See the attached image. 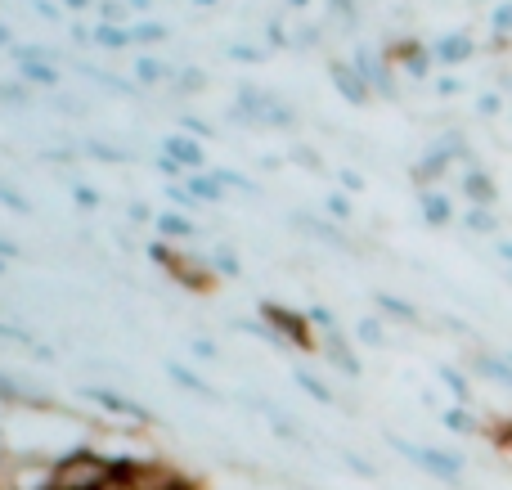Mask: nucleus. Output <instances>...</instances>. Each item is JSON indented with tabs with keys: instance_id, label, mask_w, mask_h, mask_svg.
<instances>
[{
	"instance_id": "f257e3e1",
	"label": "nucleus",
	"mask_w": 512,
	"mask_h": 490,
	"mask_svg": "<svg viewBox=\"0 0 512 490\" xmlns=\"http://www.w3.org/2000/svg\"><path fill=\"white\" fill-rule=\"evenodd\" d=\"M117 477V459L99 450H72L54 459V490H108Z\"/></svg>"
},
{
	"instance_id": "f03ea898",
	"label": "nucleus",
	"mask_w": 512,
	"mask_h": 490,
	"mask_svg": "<svg viewBox=\"0 0 512 490\" xmlns=\"http://www.w3.org/2000/svg\"><path fill=\"white\" fill-rule=\"evenodd\" d=\"M261 320L274 329L279 347H292V351H319L315 324H310V315H306V311H292V306L265 302V306H261Z\"/></svg>"
},
{
	"instance_id": "7ed1b4c3",
	"label": "nucleus",
	"mask_w": 512,
	"mask_h": 490,
	"mask_svg": "<svg viewBox=\"0 0 512 490\" xmlns=\"http://www.w3.org/2000/svg\"><path fill=\"white\" fill-rule=\"evenodd\" d=\"M391 450H396V455H405L409 464L414 468H423V473H432V477H441L445 486H459L463 482V455H450V450H436V446H414V441H405V437H396V432H391Z\"/></svg>"
},
{
	"instance_id": "20e7f679",
	"label": "nucleus",
	"mask_w": 512,
	"mask_h": 490,
	"mask_svg": "<svg viewBox=\"0 0 512 490\" xmlns=\"http://www.w3.org/2000/svg\"><path fill=\"white\" fill-rule=\"evenodd\" d=\"M149 252H153V261H158V266H167V270H171V279H180V284L189 288V293H212L216 270L207 266V261L185 257V252H176L171 243H153Z\"/></svg>"
},
{
	"instance_id": "39448f33",
	"label": "nucleus",
	"mask_w": 512,
	"mask_h": 490,
	"mask_svg": "<svg viewBox=\"0 0 512 490\" xmlns=\"http://www.w3.org/2000/svg\"><path fill=\"white\" fill-rule=\"evenodd\" d=\"M351 63L360 68V77L373 86V95H387V99L400 95V90H396V77H391L396 68L387 63V54H373V50H364V45H360V50L351 54Z\"/></svg>"
},
{
	"instance_id": "423d86ee",
	"label": "nucleus",
	"mask_w": 512,
	"mask_h": 490,
	"mask_svg": "<svg viewBox=\"0 0 512 490\" xmlns=\"http://www.w3.org/2000/svg\"><path fill=\"white\" fill-rule=\"evenodd\" d=\"M387 63L391 68H400V72H409V77H427L432 72V50H427L423 41H396V45H387Z\"/></svg>"
},
{
	"instance_id": "0eeeda50",
	"label": "nucleus",
	"mask_w": 512,
	"mask_h": 490,
	"mask_svg": "<svg viewBox=\"0 0 512 490\" xmlns=\"http://www.w3.org/2000/svg\"><path fill=\"white\" fill-rule=\"evenodd\" d=\"M328 77H333V86L342 90V99H351L355 108H364L373 99V86L360 77V68L355 63H346V59H333L328 63Z\"/></svg>"
},
{
	"instance_id": "6e6552de",
	"label": "nucleus",
	"mask_w": 512,
	"mask_h": 490,
	"mask_svg": "<svg viewBox=\"0 0 512 490\" xmlns=\"http://www.w3.org/2000/svg\"><path fill=\"white\" fill-rule=\"evenodd\" d=\"M90 401L99 405V410H108V414H122V419H135V423H144V428H153V414L144 410L140 401H126L122 392H113V387H90Z\"/></svg>"
},
{
	"instance_id": "1a4fd4ad",
	"label": "nucleus",
	"mask_w": 512,
	"mask_h": 490,
	"mask_svg": "<svg viewBox=\"0 0 512 490\" xmlns=\"http://www.w3.org/2000/svg\"><path fill=\"white\" fill-rule=\"evenodd\" d=\"M162 158H171V162H180V167L194 176V171H203V162H207V149L194 140V135H167L162 140Z\"/></svg>"
},
{
	"instance_id": "9d476101",
	"label": "nucleus",
	"mask_w": 512,
	"mask_h": 490,
	"mask_svg": "<svg viewBox=\"0 0 512 490\" xmlns=\"http://www.w3.org/2000/svg\"><path fill=\"white\" fill-rule=\"evenodd\" d=\"M459 189H463V198H468V207H495L499 203L495 176H490V171H481V167H468V176L459 180Z\"/></svg>"
},
{
	"instance_id": "9b49d317",
	"label": "nucleus",
	"mask_w": 512,
	"mask_h": 490,
	"mask_svg": "<svg viewBox=\"0 0 512 490\" xmlns=\"http://www.w3.org/2000/svg\"><path fill=\"white\" fill-rule=\"evenodd\" d=\"M319 351H324V356L333 360V369H342V374L360 378V360H355V347L346 342V333H342V329L319 333Z\"/></svg>"
},
{
	"instance_id": "f8f14e48",
	"label": "nucleus",
	"mask_w": 512,
	"mask_h": 490,
	"mask_svg": "<svg viewBox=\"0 0 512 490\" xmlns=\"http://www.w3.org/2000/svg\"><path fill=\"white\" fill-rule=\"evenodd\" d=\"M468 369L477 378H486V383L504 387V392H512V360L508 356H490V351H477V356L468 360Z\"/></svg>"
},
{
	"instance_id": "ddd939ff",
	"label": "nucleus",
	"mask_w": 512,
	"mask_h": 490,
	"mask_svg": "<svg viewBox=\"0 0 512 490\" xmlns=\"http://www.w3.org/2000/svg\"><path fill=\"white\" fill-rule=\"evenodd\" d=\"M472 54H477V41H472L468 32L441 36V41L432 45V59H436V63H445V68H459V63H468Z\"/></svg>"
},
{
	"instance_id": "4468645a",
	"label": "nucleus",
	"mask_w": 512,
	"mask_h": 490,
	"mask_svg": "<svg viewBox=\"0 0 512 490\" xmlns=\"http://www.w3.org/2000/svg\"><path fill=\"white\" fill-rule=\"evenodd\" d=\"M441 423L450 432H459V437H486V419H477L468 405H454V410H445Z\"/></svg>"
},
{
	"instance_id": "2eb2a0df",
	"label": "nucleus",
	"mask_w": 512,
	"mask_h": 490,
	"mask_svg": "<svg viewBox=\"0 0 512 490\" xmlns=\"http://www.w3.org/2000/svg\"><path fill=\"white\" fill-rule=\"evenodd\" d=\"M418 207H423L427 225H450L454 221V203L445 194H436V189H418Z\"/></svg>"
},
{
	"instance_id": "dca6fc26",
	"label": "nucleus",
	"mask_w": 512,
	"mask_h": 490,
	"mask_svg": "<svg viewBox=\"0 0 512 490\" xmlns=\"http://www.w3.org/2000/svg\"><path fill=\"white\" fill-rule=\"evenodd\" d=\"M185 189L198 198V203H221L225 198V185L216 180V171H194V176L185 180Z\"/></svg>"
},
{
	"instance_id": "f3484780",
	"label": "nucleus",
	"mask_w": 512,
	"mask_h": 490,
	"mask_svg": "<svg viewBox=\"0 0 512 490\" xmlns=\"http://www.w3.org/2000/svg\"><path fill=\"white\" fill-rule=\"evenodd\" d=\"M18 77H23L27 86H59V68H54L50 59H23L18 63Z\"/></svg>"
},
{
	"instance_id": "a211bd4d",
	"label": "nucleus",
	"mask_w": 512,
	"mask_h": 490,
	"mask_svg": "<svg viewBox=\"0 0 512 490\" xmlns=\"http://www.w3.org/2000/svg\"><path fill=\"white\" fill-rule=\"evenodd\" d=\"M158 234H162V243H176V239H189L194 234V221H189L185 212H162L158 216Z\"/></svg>"
},
{
	"instance_id": "6ab92c4d",
	"label": "nucleus",
	"mask_w": 512,
	"mask_h": 490,
	"mask_svg": "<svg viewBox=\"0 0 512 490\" xmlns=\"http://www.w3.org/2000/svg\"><path fill=\"white\" fill-rule=\"evenodd\" d=\"M436 378H441V383L450 387L454 401H459V405H472V383H468V374H459L454 365H441V369H436Z\"/></svg>"
},
{
	"instance_id": "aec40b11",
	"label": "nucleus",
	"mask_w": 512,
	"mask_h": 490,
	"mask_svg": "<svg viewBox=\"0 0 512 490\" xmlns=\"http://www.w3.org/2000/svg\"><path fill=\"white\" fill-rule=\"evenodd\" d=\"M95 41L104 45V50H126V45H135V36H131V27L99 23V27H95Z\"/></svg>"
},
{
	"instance_id": "412c9836",
	"label": "nucleus",
	"mask_w": 512,
	"mask_h": 490,
	"mask_svg": "<svg viewBox=\"0 0 512 490\" xmlns=\"http://www.w3.org/2000/svg\"><path fill=\"white\" fill-rule=\"evenodd\" d=\"M463 225H468L472 234H499L495 207H468V212H463Z\"/></svg>"
},
{
	"instance_id": "4be33fe9",
	"label": "nucleus",
	"mask_w": 512,
	"mask_h": 490,
	"mask_svg": "<svg viewBox=\"0 0 512 490\" xmlns=\"http://www.w3.org/2000/svg\"><path fill=\"white\" fill-rule=\"evenodd\" d=\"M378 302V311H387V315H396V320H405V324H418L423 315H418V306H409L405 297H391V293H378L373 297Z\"/></svg>"
},
{
	"instance_id": "5701e85b",
	"label": "nucleus",
	"mask_w": 512,
	"mask_h": 490,
	"mask_svg": "<svg viewBox=\"0 0 512 490\" xmlns=\"http://www.w3.org/2000/svg\"><path fill=\"white\" fill-rule=\"evenodd\" d=\"M167 77H176L167 63H158V59H135V81H144V86H158V81H167Z\"/></svg>"
},
{
	"instance_id": "b1692460",
	"label": "nucleus",
	"mask_w": 512,
	"mask_h": 490,
	"mask_svg": "<svg viewBox=\"0 0 512 490\" xmlns=\"http://www.w3.org/2000/svg\"><path fill=\"white\" fill-rule=\"evenodd\" d=\"M167 374H171V378H176V383H180V387H189V392H198V396H216V392H212V387H207V383H203V378H198V374H189V369H185V365H176V360H167Z\"/></svg>"
},
{
	"instance_id": "393cba45",
	"label": "nucleus",
	"mask_w": 512,
	"mask_h": 490,
	"mask_svg": "<svg viewBox=\"0 0 512 490\" xmlns=\"http://www.w3.org/2000/svg\"><path fill=\"white\" fill-rule=\"evenodd\" d=\"M297 387H301V392H310V396H315L319 405H333V392H328V387L319 383V378L310 374V369H297Z\"/></svg>"
},
{
	"instance_id": "a878e982",
	"label": "nucleus",
	"mask_w": 512,
	"mask_h": 490,
	"mask_svg": "<svg viewBox=\"0 0 512 490\" xmlns=\"http://www.w3.org/2000/svg\"><path fill=\"white\" fill-rule=\"evenodd\" d=\"M355 338L369 342V347H387V329H382V320H360L355 324Z\"/></svg>"
},
{
	"instance_id": "bb28decb",
	"label": "nucleus",
	"mask_w": 512,
	"mask_h": 490,
	"mask_svg": "<svg viewBox=\"0 0 512 490\" xmlns=\"http://www.w3.org/2000/svg\"><path fill=\"white\" fill-rule=\"evenodd\" d=\"M131 36H135V45H158V41H167L171 32H167L162 23H135Z\"/></svg>"
},
{
	"instance_id": "cd10ccee",
	"label": "nucleus",
	"mask_w": 512,
	"mask_h": 490,
	"mask_svg": "<svg viewBox=\"0 0 512 490\" xmlns=\"http://www.w3.org/2000/svg\"><path fill=\"white\" fill-rule=\"evenodd\" d=\"M486 437L499 450H512V419H486Z\"/></svg>"
},
{
	"instance_id": "c85d7f7f",
	"label": "nucleus",
	"mask_w": 512,
	"mask_h": 490,
	"mask_svg": "<svg viewBox=\"0 0 512 490\" xmlns=\"http://www.w3.org/2000/svg\"><path fill=\"white\" fill-rule=\"evenodd\" d=\"M490 27H495L499 41H508V36H512V0H504V5H495V14H490Z\"/></svg>"
},
{
	"instance_id": "c756f323",
	"label": "nucleus",
	"mask_w": 512,
	"mask_h": 490,
	"mask_svg": "<svg viewBox=\"0 0 512 490\" xmlns=\"http://www.w3.org/2000/svg\"><path fill=\"white\" fill-rule=\"evenodd\" d=\"M212 270H216V275H239V257H234V252L230 248H216L212 252Z\"/></svg>"
},
{
	"instance_id": "7c9ffc66",
	"label": "nucleus",
	"mask_w": 512,
	"mask_h": 490,
	"mask_svg": "<svg viewBox=\"0 0 512 490\" xmlns=\"http://www.w3.org/2000/svg\"><path fill=\"white\" fill-rule=\"evenodd\" d=\"M306 315H310V324H315L319 333H333V329H342V324H337V315L328 311V306H310Z\"/></svg>"
},
{
	"instance_id": "2f4dec72",
	"label": "nucleus",
	"mask_w": 512,
	"mask_h": 490,
	"mask_svg": "<svg viewBox=\"0 0 512 490\" xmlns=\"http://www.w3.org/2000/svg\"><path fill=\"white\" fill-rule=\"evenodd\" d=\"M328 212H333L337 221H351L355 207H351V198H346V194H328Z\"/></svg>"
},
{
	"instance_id": "473e14b6",
	"label": "nucleus",
	"mask_w": 512,
	"mask_h": 490,
	"mask_svg": "<svg viewBox=\"0 0 512 490\" xmlns=\"http://www.w3.org/2000/svg\"><path fill=\"white\" fill-rule=\"evenodd\" d=\"M171 86H176V90H185V95H189V90H198V86H203V72H198V68H185V77H171Z\"/></svg>"
},
{
	"instance_id": "72a5a7b5",
	"label": "nucleus",
	"mask_w": 512,
	"mask_h": 490,
	"mask_svg": "<svg viewBox=\"0 0 512 490\" xmlns=\"http://www.w3.org/2000/svg\"><path fill=\"white\" fill-rule=\"evenodd\" d=\"M477 113L481 117H499V113H504V99H499V95H481L477 99Z\"/></svg>"
},
{
	"instance_id": "f704fd0d",
	"label": "nucleus",
	"mask_w": 512,
	"mask_h": 490,
	"mask_svg": "<svg viewBox=\"0 0 512 490\" xmlns=\"http://www.w3.org/2000/svg\"><path fill=\"white\" fill-rule=\"evenodd\" d=\"M72 198H77V207H86V212L90 207H99V194L95 189H86V185H72Z\"/></svg>"
},
{
	"instance_id": "c9c22d12",
	"label": "nucleus",
	"mask_w": 512,
	"mask_h": 490,
	"mask_svg": "<svg viewBox=\"0 0 512 490\" xmlns=\"http://www.w3.org/2000/svg\"><path fill=\"white\" fill-rule=\"evenodd\" d=\"M0 203H5V207H14V212H27V198H18L14 189L5 185V180H0Z\"/></svg>"
},
{
	"instance_id": "e433bc0d",
	"label": "nucleus",
	"mask_w": 512,
	"mask_h": 490,
	"mask_svg": "<svg viewBox=\"0 0 512 490\" xmlns=\"http://www.w3.org/2000/svg\"><path fill=\"white\" fill-rule=\"evenodd\" d=\"M167 198H171V203H180V207H194V203H198V198L189 194L185 185H167Z\"/></svg>"
},
{
	"instance_id": "4c0bfd02",
	"label": "nucleus",
	"mask_w": 512,
	"mask_h": 490,
	"mask_svg": "<svg viewBox=\"0 0 512 490\" xmlns=\"http://www.w3.org/2000/svg\"><path fill=\"white\" fill-rule=\"evenodd\" d=\"M346 464H351V468H355V473H360V477H369V482H373V477H378V468H373L369 459H360V455H346Z\"/></svg>"
},
{
	"instance_id": "58836bf2",
	"label": "nucleus",
	"mask_w": 512,
	"mask_h": 490,
	"mask_svg": "<svg viewBox=\"0 0 512 490\" xmlns=\"http://www.w3.org/2000/svg\"><path fill=\"white\" fill-rule=\"evenodd\" d=\"M230 54H234V59H248V63L265 59V50H256V45H230Z\"/></svg>"
},
{
	"instance_id": "ea45409f",
	"label": "nucleus",
	"mask_w": 512,
	"mask_h": 490,
	"mask_svg": "<svg viewBox=\"0 0 512 490\" xmlns=\"http://www.w3.org/2000/svg\"><path fill=\"white\" fill-rule=\"evenodd\" d=\"M23 257V248H18L14 239H5V234H0V261H18Z\"/></svg>"
},
{
	"instance_id": "a19ab883",
	"label": "nucleus",
	"mask_w": 512,
	"mask_h": 490,
	"mask_svg": "<svg viewBox=\"0 0 512 490\" xmlns=\"http://www.w3.org/2000/svg\"><path fill=\"white\" fill-rule=\"evenodd\" d=\"M342 189H351V194H360V189H364V176H360V171H342Z\"/></svg>"
},
{
	"instance_id": "79ce46f5",
	"label": "nucleus",
	"mask_w": 512,
	"mask_h": 490,
	"mask_svg": "<svg viewBox=\"0 0 512 490\" xmlns=\"http://www.w3.org/2000/svg\"><path fill=\"white\" fill-rule=\"evenodd\" d=\"M495 257H499V261H504V266L512 270V239H499V243H495Z\"/></svg>"
},
{
	"instance_id": "37998d69",
	"label": "nucleus",
	"mask_w": 512,
	"mask_h": 490,
	"mask_svg": "<svg viewBox=\"0 0 512 490\" xmlns=\"http://www.w3.org/2000/svg\"><path fill=\"white\" fill-rule=\"evenodd\" d=\"M265 36H270V45H288V36H283V27H279V23L265 27Z\"/></svg>"
},
{
	"instance_id": "c03bdc74",
	"label": "nucleus",
	"mask_w": 512,
	"mask_h": 490,
	"mask_svg": "<svg viewBox=\"0 0 512 490\" xmlns=\"http://www.w3.org/2000/svg\"><path fill=\"white\" fill-rule=\"evenodd\" d=\"M436 90H441V95H459V81H454V77H441V81H436Z\"/></svg>"
},
{
	"instance_id": "a18cd8bd",
	"label": "nucleus",
	"mask_w": 512,
	"mask_h": 490,
	"mask_svg": "<svg viewBox=\"0 0 512 490\" xmlns=\"http://www.w3.org/2000/svg\"><path fill=\"white\" fill-rule=\"evenodd\" d=\"M185 126H189V131H198V135H212V126H207V122H203V117H189V122H185Z\"/></svg>"
},
{
	"instance_id": "49530a36",
	"label": "nucleus",
	"mask_w": 512,
	"mask_h": 490,
	"mask_svg": "<svg viewBox=\"0 0 512 490\" xmlns=\"http://www.w3.org/2000/svg\"><path fill=\"white\" fill-rule=\"evenodd\" d=\"M194 351H198V356L212 360V356H216V342H203V338H198V342H194Z\"/></svg>"
},
{
	"instance_id": "de8ad7c7",
	"label": "nucleus",
	"mask_w": 512,
	"mask_h": 490,
	"mask_svg": "<svg viewBox=\"0 0 512 490\" xmlns=\"http://www.w3.org/2000/svg\"><path fill=\"white\" fill-rule=\"evenodd\" d=\"M131 216H135V221H149V203H131Z\"/></svg>"
},
{
	"instance_id": "09e8293b",
	"label": "nucleus",
	"mask_w": 512,
	"mask_h": 490,
	"mask_svg": "<svg viewBox=\"0 0 512 490\" xmlns=\"http://www.w3.org/2000/svg\"><path fill=\"white\" fill-rule=\"evenodd\" d=\"M0 50H14V45H9V27L0 23Z\"/></svg>"
},
{
	"instance_id": "8fccbe9b",
	"label": "nucleus",
	"mask_w": 512,
	"mask_h": 490,
	"mask_svg": "<svg viewBox=\"0 0 512 490\" xmlns=\"http://www.w3.org/2000/svg\"><path fill=\"white\" fill-rule=\"evenodd\" d=\"M288 5H297V9H301V5H310V0H288Z\"/></svg>"
},
{
	"instance_id": "3c124183",
	"label": "nucleus",
	"mask_w": 512,
	"mask_h": 490,
	"mask_svg": "<svg viewBox=\"0 0 512 490\" xmlns=\"http://www.w3.org/2000/svg\"><path fill=\"white\" fill-rule=\"evenodd\" d=\"M194 5H216V0H194Z\"/></svg>"
},
{
	"instance_id": "603ef678",
	"label": "nucleus",
	"mask_w": 512,
	"mask_h": 490,
	"mask_svg": "<svg viewBox=\"0 0 512 490\" xmlns=\"http://www.w3.org/2000/svg\"><path fill=\"white\" fill-rule=\"evenodd\" d=\"M185 490H203V486H185Z\"/></svg>"
},
{
	"instance_id": "864d4df0",
	"label": "nucleus",
	"mask_w": 512,
	"mask_h": 490,
	"mask_svg": "<svg viewBox=\"0 0 512 490\" xmlns=\"http://www.w3.org/2000/svg\"><path fill=\"white\" fill-rule=\"evenodd\" d=\"M0 275H5V261H0Z\"/></svg>"
},
{
	"instance_id": "5fc2aeb1",
	"label": "nucleus",
	"mask_w": 512,
	"mask_h": 490,
	"mask_svg": "<svg viewBox=\"0 0 512 490\" xmlns=\"http://www.w3.org/2000/svg\"><path fill=\"white\" fill-rule=\"evenodd\" d=\"M508 284H512V270H508Z\"/></svg>"
},
{
	"instance_id": "6e6d98bb",
	"label": "nucleus",
	"mask_w": 512,
	"mask_h": 490,
	"mask_svg": "<svg viewBox=\"0 0 512 490\" xmlns=\"http://www.w3.org/2000/svg\"><path fill=\"white\" fill-rule=\"evenodd\" d=\"M0 99H5V90H0Z\"/></svg>"
},
{
	"instance_id": "4d7b16f0",
	"label": "nucleus",
	"mask_w": 512,
	"mask_h": 490,
	"mask_svg": "<svg viewBox=\"0 0 512 490\" xmlns=\"http://www.w3.org/2000/svg\"><path fill=\"white\" fill-rule=\"evenodd\" d=\"M508 360H512V351H508Z\"/></svg>"
}]
</instances>
